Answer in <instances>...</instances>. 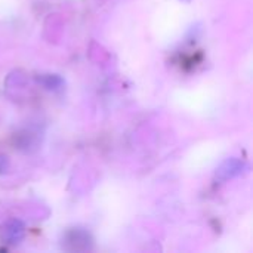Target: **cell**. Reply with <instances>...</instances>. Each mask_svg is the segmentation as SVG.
I'll return each mask as SVG.
<instances>
[{"label": "cell", "mask_w": 253, "mask_h": 253, "mask_svg": "<svg viewBox=\"0 0 253 253\" xmlns=\"http://www.w3.org/2000/svg\"><path fill=\"white\" fill-rule=\"evenodd\" d=\"M246 168L245 162L237 160V159H228L221 165V168L216 172V176L221 179H231L234 176H239L243 173V169Z\"/></svg>", "instance_id": "obj_1"}, {"label": "cell", "mask_w": 253, "mask_h": 253, "mask_svg": "<svg viewBox=\"0 0 253 253\" xmlns=\"http://www.w3.org/2000/svg\"><path fill=\"white\" fill-rule=\"evenodd\" d=\"M24 237V225L21 221L18 219H10L4 227H3V239L10 243H19V240H22Z\"/></svg>", "instance_id": "obj_2"}]
</instances>
